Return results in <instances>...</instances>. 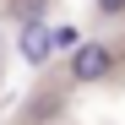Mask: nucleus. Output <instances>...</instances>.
<instances>
[{"label":"nucleus","mask_w":125,"mask_h":125,"mask_svg":"<svg viewBox=\"0 0 125 125\" xmlns=\"http://www.w3.org/2000/svg\"><path fill=\"white\" fill-rule=\"evenodd\" d=\"M16 44H22V60H27V65H44V60L54 54V38H49V27H44V22H27Z\"/></svg>","instance_id":"obj_2"},{"label":"nucleus","mask_w":125,"mask_h":125,"mask_svg":"<svg viewBox=\"0 0 125 125\" xmlns=\"http://www.w3.org/2000/svg\"><path fill=\"white\" fill-rule=\"evenodd\" d=\"M11 11L22 16V27H27V22H44V11H49V0H11Z\"/></svg>","instance_id":"obj_3"},{"label":"nucleus","mask_w":125,"mask_h":125,"mask_svg":"<svg viewBox=\"0 0 125 125\" xmlns=\"http://www.w3.org/2000/svg\"><path fill=\"white\" fill-rule=\"evenodd\" d=\"M49 38H54V49H65V54H76V49H82V33H76V27H54Z\"/></svg>","instance_id":"obj_4"},{"label":"nucleus","mask_w":125,"mask_h":125,"mask_svg":"<svg viewBox=\"0 0 125 125\" xmlns=\"http://www.w3.org/2000/svg\"><path fill=\"white\" fill-rule=\"evenodd\" d=\"M98 11H103V16H114V11H125V0H98Z\"/></svg>","instance_id":"obj_5"},{"label":"nucleus","mask_w":125,"mask_h":125,"mask_svg":"<svg viewBox=\"0 0 125 125\" xmlns=\"http://www.w3.org/2000/svg\"><path fill=\"white\" fill-rule=\"evenodd\" d=\"M109 71H114V49L98 44V38H82V49L71 54V82L87 87V82H103Z\"/></svg>","instance_id":"obj_1"}]
</instances>
